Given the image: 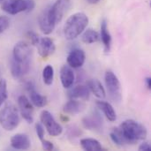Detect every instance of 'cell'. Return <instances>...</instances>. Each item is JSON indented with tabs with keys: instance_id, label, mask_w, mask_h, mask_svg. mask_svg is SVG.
Returning <instances> with one entry per match:
<instances>
[{
	"instance_id": "obj_10",
	"label": "cell",
	"mask_w": 151,
	"mask_h": 151,
	"mask_svg": "<svg viewBox=\"0 0 151 151\" xmlns=\"http://www.w3.org/2000/svg\"><path fill=\"white\" fill-rule=\"evenodd\" d=\"M56 50L53 40L50 37H42L37 43V50L42 58H47L51 56Z\"/></svg>"
},
{
	"instance_id": "obj_33",
	"label": "cell",
	"mask_w": 151,
	"mask_h": 151,
	"mask_svg": "<svg viewBox=\"0 0 151 151\" xmlns=\"http://www.w3.org/2000/svg\"><path fill=\"white\" fill-rule=\"evenodd\" d=\"M151 150L150 145L148 142H143L139 146V150L141 151H150Z\"/></svg>"
},
{
	"instance_id": "obj_4",
	"label": "cell",
	"mask_w": 151,
	"mask_h": 151,
	"mask_svg": "<svg viewBox=\"0 0 151 151\" xmlns=\"http://www.w3.org/2000/svg\"><path fill=\"white\" fill-rule=\"evenodd\" d=\"M72 0H57L51 6H49V16L54 25L59 23L64 15L69 11Z\"/></svg>"
},
{
	"instance_id": "obj_5",
	"label": "cell",
	"mask_w": 151,
	"mask_h": 151,
	"mask_svg": "<svg viewBox=\"0 0 151 151\" xmlns=\"http://www.w3.org/2000/svg\"><path fill=\"white\" fill-rule=\"evenodd\" d=\"M105 85L107 87L110 96L112 100L119 102L122 98L121 96V85L116 76V74L111 71H107L104 76Z\"/></svg>"
},
{
	"instance_id": "obj_36",
	"label": "cell",
	"mask_w": 151,
	"mask_h": 151,
	"mask_svg": "<svg viewBox=\"0 0 151 151\" xmlns=\"http://www.w3.org/2000/svg\"><path fill=\"white\" fill-rule=\"evenodd\" d=\"M88 3L91 4H97L100 0H86Z\"/></svg>"
},
{
	"instance_id": "obj_15",
	"label": "cell",
	"mask_w": 151,
	"mask_h": 151,
	"mask_svg": "<svg viewBox=\"0 0 151 151\" xmlns=\"http://www.w3.org/2000/svg\"><path fill=\"white\" fill-rule=\"evenodd\" d=\"M27 89L29 94L30 102L32 103L33 105H35V107H38V108H42L47 104V98L45 96H42L41 94H39L35 90V86L32 82H28L27 84Z\"/></svg>"
},
{
	"instance_id": "obj_22",
	"label": "cell",
	"mask_w": 151,
	"mask_h": 151,
	"mask_svg": "<svg viewBox=\"0 0 151 151\" xmlns=\"http://www.w3.org/2000/svg\"><path fill=\"white\" fill-rule=\"evenodd\" d=\"M101 40L104 46V50L106 52L110 51L111 46V35L108 29V25L105 19H104L101 23V34H100Z\"/></svg>"
},
{
	"instance_id": "obj_19",
	"label": "cell",
	"mask_w": 151,
	"mask_h": 151,
	"mask_svg": "<svg viewBox=\"0 0 151 151\" xmlns=\"http://www.w3.org/2000/svg\"><path fill=\"white\" fill-rule=\"evenodd\" d=\"M96 105L98 107V109L100 111H102V112L104 113V115L107 118V119L111 122H114L117 119V114L116 111L113 108V106L105 101H97L96 102Z\"/></svg>"
},
{
	"instance_id": "obj_18",
	"label": "cell",
	"mask_w": 151,
	"mask_h": 151,
	"mask_svg": "<svg viewBox=\"0 0 151 151\" xmlns=\"http://www.w3.org/2000/svg\"><path fill=\"white\" fill-rule=\"evenodd\" d=\"M85 110V104L76 99H71L63 107V111L65 113L68 115H76L82 112Z\"/></svg>"
},
{
	"instance_id": "obj_17",
	"label": "cell",
	"mask_w": 151,
	"mask_h": 151,
	"mask_svg": "<svg viewBox=\"0 0 151 151\" xmlns=\"http://www.w3.org/2000/svg\"><path fill=\"white\" fill-rule=\"evenodd\" d=\"M82 124L88 130H100L103 127V119L98 113L91 114L82 119Z\"/></svg>"
},
{
	"instance_id": "obj_1",
	"label": "cell",
	"mask_w": 151,
	"mask_h": 151,
	"mask_svg": "<svg viewBox=\"0 0 151 151\" xmlns=\"http://www.w3.org/2000/svg\"><path fill=\"white\" fill-rule=\"evenodd\" d=\"M88 18L84 12H76L70 16L64 26V35L66 40L77 38L86 29Z\"/></svg>"
},
{
	"instance_id": "obj_27",
	"label": "cell",
	"mask_w": 151,
	"mask_h": 151,
	"mask_svg": "<svg viewBox=\"0 0 151 151\" xmlns=\"http://www.w3.org/2000/svg\"><path fill=\"white\" fill-rule=\"evenodd\" d=\"M8 97V92H7V83L4 79L0 80V107L2 104L6 101Z\"/></svg>"
},
{
	"instance_id": "obj_14",
	"label": "cell",
	"mask_w": 151,
	"mask_h": 151,
	"mask_svg": "<svg viewBox=\"0 0 151 151\" xmlns=\"http://www.w3.org/2000/svg\"><path fill=\"white\" fill-rule=\"evenodd\" d=\"M11 146L14 150H27L31 147V142L27 134H16L11 138Z\"/></svg>"
},
{
	"instance_id": "obj_20",
	"label": "cell",
	"mask_w": 151,
	"mask_h": 151,
	"mask_svg": "<svg viewBox=\"0 0 151 151\" xmlns=\"http://www.w3.org/2000/svg\"><path fill=\"white\" fill-rule=\"evenodd\" d=\"M89 95H90V91L88 86H84V85H78L68 92V96L71 99L88 100L89 98Z\"/></svg>"
},
{
	"instance_id": "obj_8",
	"label": "cell",
	"mask_w": 151,
	"mask_h": 151,
	"mask_svg": "<svg viewBox=\"0 0 151 151\" xmlns=\"http://www.w3.org/2000/svg\"><path fill=\"white\" fill-rule=\"evenodd\" d=\"M19 111L21 117L27 122L33 123L34 121V106L26 96H19L18 98Z\"/></svg>"
},
{
	"instance_id": "obj_2",
	"label": "cell",
	"mask_w": 151,
	"mask_h": 151,
	"mask_svg": "<svg viewBox=\"0 0 151 151\" xmlns=\"http://www.w3.org/2000/svg\"><path fill=\"white\" fill-rule=\"evenodd\" d=\"M119 129L127 143H136L137 142L142 141L147 137L146 127L133 119L125 120L120 125Z\"/></svg>"
},
{
	"instance_id": "obj_12",
	"label": "cell",
	"mask_w": 151,
	"mask_h": 151,
	"mask_svg": "<svg viewBox=\"0 0 151 151\" xmlns=\"http://www.w3.org/2000/svg\"><path fill=\"white\" fill-rule=\"evenodd\" d=\"M85 59L86 55L82 50L73 49L67 56V64L72 68H80L84 65Z\"/></svg>"
},
{
	"instance_id": "obj_6",
	"label": "cell",
	"mask_w": 151,
	"mask_h": 151,
	"mask_svg": "<svg viewBox=\"0 0 151 151\" xmlns=\"http://www.w3.org/2000/svg\"><path fill=\"white\" fill-rule=\"evenodd\" d=\"M40 119L50 136L56 137L62 134L63 128L61 125L56 121V119L49 111H42L40 115Z\"/></svg>"
},
{
	"instance_id": "obj_3",
	"label": "cell",
	"mask_w": 151,
	"mask_h": 151,
	"mask_svg": "<svg viewBox=\"0 0 151 151\" xmlns=\"http://www.w3.org/2000/svg\"><path fill=\"white\" fill-rule=\"evenodd\" d=\"M20 122L19 109L12 103L6 104L0 110V125L6 131H13Z\"/></svg>"
},
{
	"instance_id": "obj_21",
	"label": "cell",
	"mask_w": 151,
	"mask_h": 151,
	"mask_svg": "<svg viewBox=\"0 0 151 151\" xmlns=\"http://www.w3.org/2000/svg\"><path fill=\"white\" fill-rule=\"evenodd\" d=\"M88 88L95 96L99 99H104L106 96V92L102 83L96 79H91L88 81Z\"/></svg>"
},
{
	"instance_id": "obj_28",
	"label": "cell",
	"mask_w": 151,
	"mask_h": 151,
	"mask_svg": "<svg viewBox=\"0 0 151 151\" xmlns=\"http://www.w3.org/2000/svg\"><path fill=\"white\" fill-rule=\"evenodd\" d=\"M10 26V19L6 16H0V34L4 32Z\"/></svg>"
},
{
	"instance_id": "obj_16",
	"label": "cell",
	"mask_w": 151,
	"mask_h": 151,
	"mask_svg": "<svg viewBox=\"0 0 151 151\" xmlns=\"http://www.w3.org/2000/svg\"><path fill=\"white\" fill-rule=\"evenodd\" d=\"M75 75L73 68L68 65H62L60 69V81L65 88H70L74 83Z\"/></svg>"
},
{
	"instance_id": "obj_29",
	"label": "cell",
	"mask_w": 151,
	"mask_h": 151,
	"mask_svg": "<svg viewBox=\"0 0 151 151\" xmlns=\"http://www.w3.org/2000/svg\"><path fill=\"white\" fill-rule=\"evenodd\" d=\"M27 36L28 37V39L30 40L32 45H37V43L39 42V36L36 33L33 32V31H28L27 33Z\"/></svg>"
},
{
	"instance_id": "obj_24",
	"label": "cell",
	"mask_w": 151,
	"mask_h": 151,
	"mask_svg": "<svg viewBox=\"0 0 151 151\" xmlns=\"http://www.w3.org/2000/svg\"><path fill=\"white\" fill-rule=\"evenodd\" d=\"M82 42L87 44H91L94 42H96L100 39V35L94 29L88 28L87 30L83 31L82 36H81Z\"/></svg>"
},
{
	"instance_id": "obj_26",
	"label": "cell",
	"mask_w": 151,
	"mask_h": 151,
	"mask_svg": "<svg viewBox=\"0 0 151 151\" xmlns=\"http://www.w3.org/2000/svg\"><path fill=\"white\" fill-rule=\"evenodd\" d=\"M111 139L118 146H124L125 144H127L124 136L120 132L119 127H116L113 129V131L111 133Z\"/></svg>"
},
{
	"instance_id": "obj_32",
	"label": "cell",
	"mask_w": 151,
	"mask_h": 151,
	"mask_svg": "<svg viewBox=\"0 0 151 151\" xmlns=\"http://www.w3.org/2000/svg\"><path fill=\"white\" fill-rule=\"evenodd\" d=\"M41 142H42V146L43 150H54V145L51 142L47 141L45 139H42Z\"/></svg>"
},
{
	"instance_id": "obj_31",
	"label": "cell",
	"mask_w": 151,
	"mask_h": 151,
	"mask_svg": "<svg viewBox=\"0 0 151 151\" xmlns=\"http://www.w3.org/2000/svg\"><path fill=\"white\" fill-rule=\"evenodd\" d=\"M81 134V132L79 130V128L75 126H73L69 128L68 130V135L70 137H78L80 134Z\"/></svg>"
},
{
	"instance_id": "obj_35",
	"label": "cell",
	"mask_w": 151,
	"mask_h": 151,
	"mask_svg": "<svg viewBox=\"0 0 151 151\" xmlns=\"http://www.w3.org/2000/svg\"><path fill=\"white\" fill-rule=\"evenodd\" d=\"M145 82H146V86L149 89H151V78L150 77H147L146 80H145Z\"/></svg>"
},
{
	"instance_id": "obj_30",
	"label": "cell",
	"mask_w": 151,
	"mask_h": 151,
	"mask_svg": "<svg viewBox=\"0 0 151 151\" xmlns=\"http://www.w3.org/2000/svg\"><path fill=\"white\" fill-rule=\"evenodd\" d=\"M35 131H36V134L38 136V138L42 141V139H44V128L42 127V125L41 123H36L35 124Z\"/></svg>"
},
{
	"instance_id": "obj_23",
	"label": "cell",
	"mask_w": 151,
	"mask_h": 151,
	"mask_svg": "<svg viewBox=\"0 0 151 151\" xmlns=\"http://www.w3.org/2000/svg\"><path fill=\"white\" fill-rule=\"evenodd\" d=\"M81 148L87 151H100L103 150L101 143L93 138H84L80 142Z\"/></svg>"
},
{
	"instance_id": "obj_34",
	"label": "cell",
	"mask_w": 151,
	"mask_h": 151,
	"mask_svg": "<svg viewBox=\"0 0 151 151\" xmlns=\"http://www.w3.org/2000/svg\"><path fill=\"white\" fill-rule=\"evenodd\" d=\"M27 3V12H30L35 8V1L34 0H25Z\"/></svg>"
},
{
	"instance_id": "obj_37",
	"label": "cell",
	"mask_w": 151,
	"mask_h": 151,
	"mask_svg": "<svg viewBox=\"0 0 151 151\" xmlns=\"http://www.w3.org/2000/svg\"><path fill=\"white\" fill-rule=\"evenodd\" d=\"M3 1H4V0H0V3H1V2H3Z\"/></svg>"
},
{
	"instance_id": "obj_11",
	"label": "cell",
	"mask_w": 151,
	"mask_h": 151,
	"mask_svg": "<svg viewBox=\"0 0 151 151\" xmlns=\"http://www.w3.org/2000/svg\"><path fill=\"white\" fill-rule=\"evenodd\" d=\"M38 23H39L41 31L44 35H50L54 30L56 25H54L52 23V21L49 16V6L44 8L42 11V12L40 13V15L38 17Z\"/></svg>"
},
{
	"instance_id": "obj_13",
	"label": "cell",
	"mask_w": 151,
	"mask_h": 151,
	"mask_svg": "<svg viewBox=\"0 0 151 151\" xmlns=\"http://www.w3.org/2000/svg\"><path fill=\"white\" fill-rule=\"evenodd\" d=\"M30 61H26L23 63L17 62L13 58L11 60V73L14 79H20L25 74L29 72Z\"/></svg>"
},
{
	"instance_id": "obj_9",
	"label": "cell",
	"mask_w": 151,
	"mask_h": 151,
	"mask_svg": "<svg viewBox=\"0 0 151 151\" xmlns=\"http://www.w3.org/2000/svg\"><path fill=\"white\" fill-rule=\"evenodd\" d=\"M2 10L8 14L15 15L27 11L25 0H5L2 4Z\"/></svg>"
},
{
	"instance_id": "obj_7",
	"label": "cell",
	"mask_w": 151,
	"mask_h": 151,
	"mask_svg": "<svg viewBox=\"0 0 151 151\" xmlns=\"http://www.w3.org/2000/svg\"><path fill=\"white\" fill-rule=\"evenodd\" d=\"M32 50L30 45L23 41L17 42L12 50V58L17 62L23 63L26 61H30Z\"/></svg>"
},
{
	"instance_id": "obj_25",
	"label": "cell",
	"mask_w": 151,
	"mask_h": 151,
	"mask_svg": "<svg viewBox=\"0 0 151 151\" xmlns=\"http://www.w3.org/2000/svg\"><path fill=\"white\" fill-rule=\"evenodd\" d=\"M42 80L43 82L50 86L53 83V80H54V68L52 67V65H48L43 68L42 71Z\"/></svg>"
}]
</instances>
